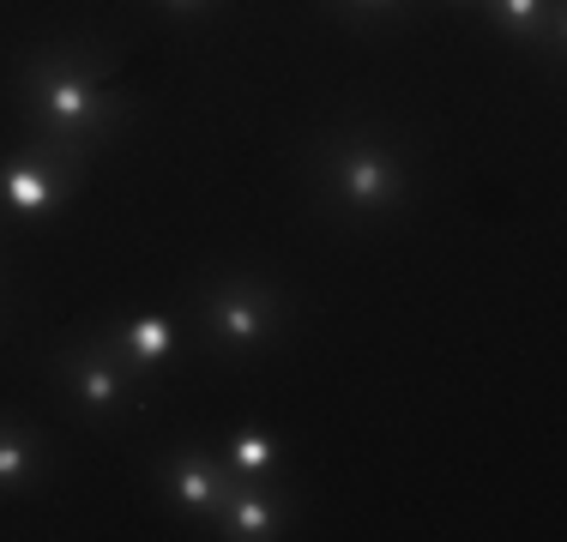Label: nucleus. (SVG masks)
Returning a JSON list of instances; mask_svg holds the SVG:
<instances>
[{
    "label": "nucleus",
    "instance_id": "1",
    "mask_svg": "<svg viewBox=\"0 0 567 542\" xmlns=\"http://www.w3.org/2000/svg\"><path fill=\"white\" fill-rule=\"evenodd\" d=\"M12 103H19L24 139L79 157L110 152L133 121V97L115 85V49L97 37H55L24 49L12 66Z\"/></svg>",
    "mask_w": 567,
    "mask_h": 542
},
{
    "label": "nucleus",
    "instance_id": "2",
    "mask_svg": "<svg viewBox=\"0 0 567 542\" xmlns=\"http://www.w3.org/2000/svg\"><path fill=\"white\" fill-rule=\"evenodd\" d=\"M302 175H308V206L327 223L369 229L393 223L416 199V152L411 133L386 121H339L302 145Z\"/></svg>",
    "mask_w": 567,
    "mask_h": 542
},
{
    "label": "nucleus",
    "instance_id": "3",
    "mask_svg": "<svg viewBox=\"0 0 567 542\" xmlns=\"http://www.w3.org/2000/svg\"><path fill=\"white\" fill-rule=\"evenodd\" d=\"M194 302H199L194 344H199V356H212V362L272 356L284 337H290V320H296L290 290H284L272 271H254V265L206 271Z\"/></svg>",
    "mask_w": 567,
    "mask_h": 542
},
{
    "label": "nucleus",
    "instance_id": "4",
    "mask_svg": "<svg viewBox=\"0 0 567 542\" xmlns=\"http://www.w3.org/2000/svg\"><path fill=\"white\" fill-rule=\"evenodd\" d=\"M49 379H55V392L66 398V410L97 434H110V428L127 423V416H140L145 398H152V392L133 379L127 362L103 344V332L66 337L55 350V362H49Z\"/></svg>",
    "mask_w": 567,
    "mask_h": 542
},
{
    "label": "nucleus",
    "instance_id": "5",
    "mask_svg": "<svg viewBox=\"0 0 567 542\" xmlns=\"http://www.w3.org/2000/svg\"><path fill=\"white\" fill-rule=\"evenodd\" d=\"M152 488H157V500L169 507V519L194 524V531L206 536L212 519H218V507H224V494L236 488V477H229L224 452L212 440H175V446L157 452Z\"/></svg>",
    "mask_w": 567,
    "mask_h": 542
},
{
    "label": "nucleus",
    "instance_id": "6",
    "mask_svg": "<svg viewBox=\"0 0 567 542\" xmlns=\"http://www.w3.org/2000/svg\"><path fill=\"white\" fill-rule=\"evenodd\" d=\"M91 157L61 152V145L24 139L19 152L0 163V211L12 217H55L73 206V194L85 187Z\"/></svg>",
    "mask_w": 567,
    "mask_h": 542
},
{
    "label": "nucleus",
    "instance_id": "7",
    "mask_svg": "<svg viewBox=\"0 0 567 542\" xmlns=\"http://www.w3.org/2000/svg\"><path fill=\"white\" fill-rule=\"evenodd\" d=\"M97 332H103V344L133 368V379H140L145 392H164L175 356H182V344H187V325L175 320L169 308H127V314L103 320Z\"/></svg>",
    "mask_w": 567,
    "mask_h": 542
},
{
    "label": "nucleus",
    "instance_id": "8",
    "mask_svg": "<svg viewBox=\"0 0 567 542\" xmlns=\"http://www.w3.org/2000/svg\"><path fill=\"white\" fill-rule=\"evenodd\" d=\"M296 531V488L278 482V477H260V482H241L224 494L218 519H212L206 536L218 542H278Z\"/></svg>",
    "mask_w": 567,
    "mask_h": 542
},
{
    "label": "nucleus",
    "instance_id": "9",
    "mask_svg": "<svg viewBox=\"0 0 567 542\" xmlns=\"http://www.w3.org/2000/svg\"><path fill=\"white\" fill-rule=\"evenodd\" d=\"M477 12L489 19V31L507 49H525L537 61L561 66L567 49V0H477Z\"/></svg>",
    "mask_w": 567,
    "mask_h": 542
},
{
    "label": "nucleus",
    "instance_id": "10",
    "mask_svg": "<svg viewBox=\"0 0 567 542\" xmlns=\"http://www.w3.org/2000/svg\"><path fill=\"white\" fill-rule=\"evenodd\" d=\"M49 477H55V440L31 416L0 410V500L43 494Z\"/></svg>",
    "mask_w": 567,
    "mask_h": 542
},
{
    "label": "nucleus",
    "instance_id": "11",
    "mask_svg": "<svg viewBox=\"0 0 567 542\" xmlns=\"http://www.w3.org/2000/svg\"><path fill=\"white\" fill-rule=\"evenodd\" d=\"M218 452H224L229 477H241V482H260V477H278L284 470V440L266 423H236L218 440Z\"/></svg>",
    "mask_w": 567,
    "mask_h": 542
},
{
    "label": "nucleus",
    "instance_id": "12",
    "mask_svg": "<svg viewBox=\"0 0 567 542\" xmlns=\"http://www.w3.org/2000/svg\"><path fill=\"white\" fill-rule=\"evenodd\" d=\"M327 7L350 24H386V19H404L416 0H327Z\"/></svg>",
    "mask_w": 567,
    "mask_h": 542
},
{
    "label": "nucleus",
    "instance_id": "13",
    "mask_svg": "<svg viewBox=\"0 0 567 542\" xmlns=\"http://www.w3.org/2000/svg\"><path fill=\"white\" fill-rule=\"evenodd\" d=\"M164 12H175V19H199V12H212L218 0H157Z\"/></svg>",
    "mask_w": 567,
    "mask_h": 542
},
{
    "label": "nucleus",
    "instance_id": "14",
    "mask_svg": "<svg viewBox=\"0 0 567 542\" xmlns=\"http://www.w3.org/2000/svg\"><path fill=\"white\" fill-rule=\"evenodd\" d=\"M447 7H477V0H447Z\"/></svg>",
    "mask_w": 567,
    "mask_h": 542
}]
</instances>
